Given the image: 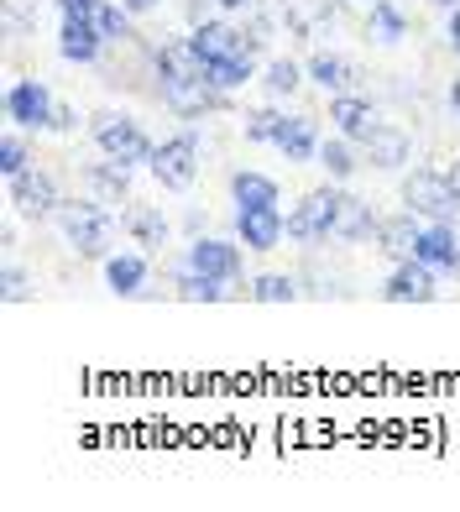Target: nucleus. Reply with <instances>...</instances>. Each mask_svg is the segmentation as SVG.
Listing matches in <instances>:
<instances>
[{
	"mask_svg": "<svg viewBox=\"0 0 460 512\" xmlns=\"http://www.w3.org/2000/svg\"><path fill=\"white\" fill-rule=\"evenodd\" d=\"M157 95H163V105L173 115H183V121H199L204 110H215L220 89L204 74V58L189 48V37H173L157 48Z\"/></svg>",
	"mask_w": 460,
	"mask_h": 512,
	"instance_id": "f257e3e1",
	"label": "nucleus"
},
{
	"mask_svg": "<svg viewBox=\"0 0 460 512\" xmlns=\"http://www.w3.org/2000/svg\"><path fill=\"white\" fill-rule=\"evenodd\" d=\"M58 230H63V241L74 246L79 256H89V262H105L110 256V241H115V215L100 204V199H84V204H68L58 209Z\"/></svg>",
	"mask_w": 460,
	"mask_h": 512,
	"instance_id": "f03ea898",
	"label": "nucleus"
},
{
	"mask_svg": "<svg viewBox=\"0 0 460 512\" xmlns=\"http://www.w3.org/2000/svg\"><path fill=\"white\" fill-rule=\"evenodd\" d=\"M403 209H413L419 220H445L455 225L460 220V194L450 173H434V168H413L403 178Z\"/></svg>",
	"mask_w": 460,
	"mask_h": 512,
	"instance_id": "7ed1b4c3",
	"label": "nucleus"
},
{
	"mask_svg": "<svg viewBox=\"0 0 460 512\" xmlns=\"http://www.w3.org/2000/svg\"><path fill=\"white\" fill-rule=\"evenodd\" d=\"M89 136H95V147L115 162H126V168H136V162H152V142H147V131L131 121V115L121 110H100L95 115V126H89Z\"/></svg>",
	"mask_w": 460,
	"mask_h": 512,
	"instance_id": "20e7f679",
	"label": "nucleus"
},
{
	"mask_svg": "<svg viewBox=\"0 0 460 512\" xmlns=\"http://www.w3.org/2000/svg\"><path fill=\"white\" fill-rule=\"evenodd\" d=\"M147 168H152V178L163 183V189H173V194L194 189V178H199V136H194V131L168 136V142L152 152Z\"/></svg>",
	"mask_w": 460,
	"mask_h": 512,
	"instance_id": "39448f33",
	"label": "nucleus"
},
{
	"mask_svg": "<svg viewBox=\"0 0 460 512\" xmlns=\"http://www.w3.org/2000/svg\"><path fill=\"white\" fill-rule=\"evenodd\" d=\"M335 209H340V189H335V183L304 194V204L288 215V241H298V246L330 241V236H335Z\"/></svg>",
	"mask_w": 460,
	"mask_h": 512,
	"instance_id": "423d86ee",
	"label": "nucleus"
},
{
	"mask_svg": "<svg viewBox=\"0 0 460 512\" xmlns=\"http://www.w3.org/2000/svg\"><path fill=\"white\" fill-rule=\"evenodd\" d=\"M53 110H58V100H53V89L42 84V79H16V84L6 89V121H11L16 131L53 126Z\"/></svg>",
	"mask_w": 460,
	"mask_h": 512,
	"instance_id": "0eeeda50",
	"label": "nucleus"
},
{
	"mask_svg": "<svg viewBox=\"0 0 460 512\" xmlns=\"http://www.w3.org/2000/svg\"><path fill=\"white\" fill-rule=\"evenodd\" d=\"M183 267H194L204 277H220V283H241V241H220V236H194L183 251Z\"/></svg>",
	"mask_w": 460,
	"mask_h": 512,
	"instance_id": "6e6552de",
	"label": "nucleus"
},
{
	"mask_svg": "<svg viewBox=\"0 0 460 512\" xmlns=\"http://www.w3.org/2000/svg\"><path fill=\"white\" fill-rule=\"evenodd\" d=\"M382 298L387 304H434V298H440V272L424 267L419 256L393 262V272H387V283H382Z\"/></svg>",
	"mask_w": 460,
	"mask_h": 512,
	"instance_id": "1a4fd4ad",
	"label": "nucleus"
},
{
	"mask_svg": "<svg viewBox=\"0 0 460 512\" xmlns=\"http://www.w3.org/2000/svg\"><path fill=\"white\" fill-rule=\"evenodd\" d=\"M11 204H16V215H27V220H53L63 209V194H58L53 173L27 168V173L11 178Z\"/></svg>",
	"mask_w": 460,
	"mask_h": 512,
	"instance_id": "9d476101",
	"label": "nucleus"
},
{
	"mask_svg": "<svg viewBox=\"0 0 460 512\" xmlns=\"http://www.w3.org/2000/svg\"><path fill=\"white\" fill-rule=\"evenodd\" d=\"M356 147H361V157L372 162V168H382V173H398V168H408V162H413V136H408L403 126H393V121H377Z\"/></svg>",
	"mask_w": 460,
	"mask_h": 512,
	"instance_id": "9b49d317",
	"label": "nucleus"
},
{
	"mask_svg": "<svg viewBox=\"0 0 460 512\" xmlns=\"http://www.w3.org/2000/svg\"><path fill=\"white\" fill-rule=\"evenodd\" d=\"M236 241L246 251H278L288 241V215L278 204H262V209H236Z\"/></svg>",
	"mask_w": 460,
	"mask_h": 512,
	"instance_id": "f8f14e48",
	"label": "nucleus"
},
{
	"mask_svg": "<svg viewBox=\"0 0 460 512\" xmlns=\"http://www.w3.org/2000/svg\"><path fill=\"white\" fill-rule=\"evenodd\" d=\"M110 48V42L100 37V27H95V11H74V16H63V27H58V53H63V63H79V68H89V63H100V53Z\"/></svg>",
	"mask_w": 460,
	"mask_h": 512,
	"instance_id": "ddd939ff",
	"label": "nucleus"
},
{
	"mask_svg": "<svg viewBox=\"0 0 460 512\" xmlns=\"http://www.w3.org/2000/svg\"><path fill=\"white\" fill-rule=\"evenodd\" d=\"M413 256H419L424 267L445 272V277H460V236H455V225H445V220H424Z\"/></svg>",
	"mask_w": 460,
	"mask_h": 512,
	"instance_id": "4468645a",
	"label": "nucleus"
},
{
	"mask_svg": "<svg viewBox=\"0 0 460 512\" xmlns=\"http://www.w3.org/2000/svg\"><path fill=\"white\" fill-rule=\"evenodd\" d=\"M272 147H278L288 162H309V157H319L314 115H283V110H278V126H272Z\"/></svg>",
	"mask_w": 460,
	"mask_h": 512,
	"instance_id": "2eb2a0df",
	"label": "nucleus"
},
{
	"mask_svg": "<svg viewBox=\"0 0 460 512\" xmlns=\"http://www.w3.org/2000/svg\"><path fill=\"white\" fill-rule=\"evenodd\" d=\"M189 48H194L204 63L230 58V53H251V48H246V32L230 27V21H199V27L189 32ZM251 58H257V53H251Z\"/></svg>",
	"mask_w": 460,
	"mask_h": 512,
	"instance_id": "dca6fc26",
	"label": "nucleus"
},
{
	"mask_svg": "<svg viewBox=\"0 0 460 512\" xmlns=\"http://www.w3.org/2000/svg\"><path fill=\"white\" fill-rule=\"evenodd\" d=\"M377 225H382V220L372 215V204L340 189V209H335V241H345V246L377 241Z\"/></svg>",
	"mask_w": 460,
	"mask_h": 512,
	"instance_id": "f3484780",
	"label": "nucleus"
},
{
	"mask_svg": "<svg viewBox=\"0 0 460 512\" xmlns=\"http://www.w3.org/2000/svg\"><path fill=\"white\" fill-rule=\"evenodd\" d=\"M147 251H110L105 256V283H110V293L115 298H136L147 288Z\"/></svg>",
	"mask_w": 460,
	"mask_h": 512,
	"instance_id": "a211bd4d",
	"label": "nucleus"
},
{
	"mask_svg": "<svg viewBox=\"0 0 460 512\" xmlns=\"http://www.w3.org/2000/svg\"><path fill=\"white\" fill-rule=\"evenodd\" d=\"M330 121H335L340 136L361 142V136L377 126V105L366 100V95H351V89H345V95H330Z\"/></svg>",
	"mask_w": 460,
	"mask_h": 512,
	"instance_id": "6ab92c4d",
	"label": "nucleus"
},
{
	"mask_svg": "<svg viewBox=\"0 0 460 512\" xmlns=\"http://www.w3.org/2000/svg\"><path fill=\"white\" fill-rule=\"evenodd\" d=\"M419 230H424L419 215H413V209H403V215H393V220L377 225V251L393 256V262H408L413 246H419Z\"/></svg>",
	"mask_w": 460,
	"mask_h": 512,
	"instance_id": "aec40b11",
	"label": "nucleus"
},
{
	"mask_svg": "<svg viewBox=\"0 0 460 512\" xmlns=\"http://www.w3.org/2000/svg\"><path fill=\"white\" fill-rule=\"evenodd\" d=\"M204 74H210V84L220 89V95H236V89H246L251 79H257V58H251V53H230V58L204 63Z\"/></svg>",
	"mask_w": 460,
	"mask_h": 512,
	"instance_id": "412c9836",
	"label": "nucleus"
},
{
	"mask_svg": "<svg viewBox=\"0 0 460 512\" xmlns=\"http://www.w3.org/2000/svg\"><path fill=\"white\" fill-rule=\"evenodd\" d=\"M304 74H309L319 89H325V95H345V89L356 84V68L345 63L340 53H314V58L304 63Z\"/></svg>",
	"mask_w": 460,
	"mask_h": 512,
	"instance_id": "4be33fe9",
	"label": "nucleus"
},
{
	"mask_svg": "<svg viewBox=\"0 0 460 512\" xmlns=\"http://www.w3.org/2000/svg\"><path fill=\"white\" fill-rule=\"evenodd\" d=\"M230 199H236V209H262V204H278V183H272L267 173H230Z\"/></svg>",
	"mask_w": 460,
	"mask_h": 512,
	"instance_id": "5701e85b",
	"label": "nucleus"
},
{
	"mask_svg": "<svg viewBox=\"0 0 460 512\" xmlns=\"http://www.w3.org/2000/svg\"><path fill=\"white\" fill-rule=\"evenodd\" d=\"M319 168L330 173V183H345L356 168H361V152H356V142L351 136H330V142H319Z\"/></svg>",
	"mask_w": 460,
	"mask_h": 512,
	"instance_id": "b1692460",
	"label": "nucleus"
},
{
	"mask_svg": "<svg viewBox=\"0 0 460 512\" xmlns=\"http://www.w3.org/2000/svg\"><path fill=\"white\" fill-rule=\"evenodd\" d=\"M366 32H372L382 48H398L408 37V16L398 11V0H372V16H366Z\"/></svg>",
	"mask_w": 460,
	"mask_h": 512,
	"instance_id": "393cba45",
	"label": "nucleus"
},
{
	"mask_svg": "<svg viewBox=\"0 0 460 512\" xmlns=\"http://www.w3.org/2000/svg\"><path fill=\"white\" fill-rule=\"evenodd\" d=\"M89 178V189H95V199L100 204H115L126 189H131V168L126 162H115V157H105V162H95V168L84 173Z\"/></svg>",
	"mask_w": 460,
	"mask_h": 512,
	"instance_id": "a878e982",
	"label": "nucleus"
},
{
	"mask_svg": "<svg viewBox=\"0 0 460 512\" xmlns=\"http://www.w3.org/2000/svg\"><path fill=\"white\" fill-rule=\"evenodd\" d=\"M298 288H304V283L288 277V272H262V277H251V283H246L251 304H293Z\"/></svg>",
	"mask_w": 460,
	"mask_h": 512,
	"instance_id": "bb28decb",
	"label": "nucleus"
},
{
	"mask_svg": "<svg viewBox=\"0 0 460 512\" xmlns=\"http://www.w3.org/2000/svg\"><path fill=\"white\" fill-rule=\"evenodd\" d=\"M126 230H131L136 246H163L168 241V220H163V209H152V204H136L126 215Z\"/></svg>",
	"mask_w": 460,
	"mask_h": 512,
	"instance_id": "cd10ccee",
	"label": "nucleus"
},
{
	"mask_svg": "<svg viewBox=\"0 0 460 512\" xmlns=\"http://www.w3.org/2000/svg\"><path fill=\"white\" fill-rule=\"evenodd\" d=\"M178 298H183V304H220L225 283H220V277L194 272V267H178Z\"/></svg>",
	"mask_w": 460,
	"mask_h": 512,
	"instance_id": "c85d7f7f",
	"label": "nucleus"
},
{
	"mask_svg": "<svg viewBox=\"0 0 460 512\" xmlns=\"http://www.w3.org/2000/svg\"><path fill=\"white\" fill-rule=\"evenodd\" d=\"M95 27L105 42H126L131 37V11L115 6V0H95Z\"/></svg>",
	"mask_w": 460,
	"mask_h": 512,
	"instance_id": "c756f323",
	"label": "nucleus"
},
{
	"mask_svg": "<svg viewBox=\"0 0 460 512\" xmlns=\"http://www.w3.org/2000/svg\"><path fill=\"white\" fill-rule=\"evenodd\" d=\"M304 79H309V74H304V68H298L293 58H272V63H267V74H262L267 95H278V100H283V95H293V89L304 84Z\"/></svg>",
	"mask_w": 460,
	"mask_h": 512,
	"instance_id": "7c9ffc66",
	"label": "nucleus"
},
{
	"mask_svg": "<svg viewBox=\"0 0 460 512\" xmlns=\"http://www.w3.org/2000/svg\"><path fill=\"white\" fill-rule=\"evenodd\" d=\"M27 168H32V152H27V142L11 131L6 142H0V173H6V183H11L16 173H27Z\"/></svg>",
	"mask_w": 460,
	"mask_h": 512,
	"instance_id": "2f4dec72",
	"label": "nucleus"
},
{
	"mask_svg": "<svg viewBox=\"0 0 460 512\" xmlns=\"http://www.w3.org/2000/svg\"><path fill=\"white\" fill-rule=\"evenodd\" d=\"M272 126H278V110H251L246 115V142H267L272 147Z\"/></svg>",
	"mask_w": 460,
	"mask_h": 512,
	"instance_id": "473e14b6",
	"label": "nucleus"
},
{
	"mask_svg": "<svg viewBox=\"0 0 460 512\" xmlns=\"http://www.w3.org/2000/svg\"><path fill=\"white\" fill-rule=\"evenodd\" d=\"M0 283H6V304H27V298H32V277L21 272L16 262L6 267V277H0Z\"/></svg>",
	"mask_w": 460,
	"mask_h": 512,
	"instance_id": "72a5a7b5",
	"label": "nucleus"
},
{
	"mask_svg": "<svg viewBox=\"0 0 460 512\" xmlns=\"http://www.w3.org/2000/svg\"><path fill=\"white\" fill-rule=\"evenodd\" d=\"M445 42H450V53L460 58V6L450 11V21H445Z\"/></svg>",
	"mask_w": 460,
	"mask_h": 512,
	"instance_id": "f704fd0d",
	"label": "nucleus"
},
{
	"mask_svg": "<svg viewBox=\"0 0 460 512\" xmlns=\"http://www.w3.org/2000/svg\"><path fill=\"white\" fill-rule=\"evenodd\" d=\"M74 126H79V115L68 110V105H58V110H53V131H74Z\"/></svg>",
	"mask_w": 460,
	"mask_h": 512,
	"instance_id": "c9c22d12",
	"label": "nucleus"
},
{
	"mask_svg": "<svg viewBox=\"0 0 460 512\" xmlns=\"http://www.w3.org/2000/svg\"><path fill=\"white\" fill-rule=\"evenodd\" d=\"M121 6H126L131 16H147V11H157V6H163V0H121Z\"/></svg>",
	"mask_w": 460,
	"mask_h": 512,
	"instance_id": "e433bc0d",
	"label": "nucleus"
},
{
	"mask_svg": "<svg viewBox=\"0 0 460 512\" xmlns=\"http://www.w3.org/2000/svg\"><path fill=\"white\" fill-rule=\"evenodd\" d=\"M58 11H63V16H74V11H95V0H58Z\"/></svg>",
	"mask_w": 460,
	"mask_h": 512,
	"instance_id": "4c0bfd02",
	"label": "nucleus"
},
{
	"mask_svg": "<svg viewBox=\"0 0 460 512\" xmlns=\"http://www.w3.org/2000/svg\"><path fill=\"white\" fill-rule=\"evenodd\" d=\"M215 6H220V11H251L257 0H215Z\"/></svg>",
	"mask_w": 460,
	"mask_h": 512,
	"instance_id": "58836bf2",
	"label": "nucleus"
},
{
	"mask_svg": "<svg viewBox=\"0 0 460 512\" xmlns=\"http://www.w3.org/2000/svg\"><path fill=\"white\" fill-rule=\"evenodd\" d=\"M450 110H455V121H460V74L450 79Z\"/></svg>",
	"mask_w": 460,
	"mask_h": 512,
	"instance_id": "ea45409f",
	"label": "nucleus"
},
{
	"mask_svg": "<svg viewBox=\"0 0 460 512\" xmlns=\"http://www.w3.org/2000/svg\"><path fill=\"white\" fill-rule=\"evenodd\" d=\"M429 6H440V11H455V6H460V0H429Z\"/></svg>",
	"mask_w": 460,
	"mask_h": 512,
	"instance_id": "a19ab883",
	"label": "nucleus"
},
{
	"mask_svg": "<svg viewBox=\"0 0 460 512\" xmlns=\"http://www.w3.org/2000/svg\"><path fill=\"white\" fill-rule=\"evenodd\" d=\"M450 183H455V194H460V162H455V168H450Z\"/></svg>",
	"mask_w": 460,
	"mask_h": 512,
	"instance_id": "79ce46f5",
	"label": "nucleus"
},
{
	"mask_svg": "<svg viewBox=\"0 0 460 512\" xmlns=\"http://www.w3.org/2000/svg\"><path fill=\"white\" fill-rule=\"evenodd\" d=\"M283 6H293V0H283Z\"/></svg>",
	"mask_w": 460,
	"mask_h": 512,
	"instance_id": "37998d69",
	"label": "nucleus"
}]
</instances>
